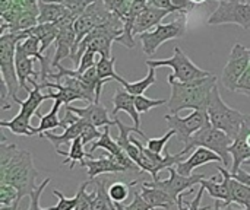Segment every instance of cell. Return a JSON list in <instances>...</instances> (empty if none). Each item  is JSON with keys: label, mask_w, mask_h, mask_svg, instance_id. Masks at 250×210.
I'll list each match as a JSON object with an SVG mask.
<instances>
[{"label": "cell", "mask_w": 250, "mask_h": 210, "mask_svg": "<svg viewBox=\"0 0 250 210\" xmlns=\"http://www.w3.org/2000/svg\"><path fill=\"white\" fill-rule=\"evenodd\" d=\"M38 171L35 170L32 155L28 151L19 149L13 143H7L1 134L0 142V183L13 186L19 193V200L29 196L38 186L35 180Z\"/></svg>", "instance_id": "6da1fadb"}, {"label": "cell", "mask_w": 250, "mask_h": 210, "mask_svg": "<svg viewBox=\"0 0 250 210\" xmlns=\"http://www.w3.org/2000/svg\"><path fill=\"white\" fill-rule=\"evenodd\" d=\"M171 86V95L167 101L170 114H179L183 110H207L212 89L218 85L217 76L209 75L192 82H179L171 75L167 77Z\"/></svg>", "instance_id": "7a4b0ae2"}, {"label": "cell", "mask_w": 250, "mask_h": 210, "mask_svg": "<svg viewBox=\"0 0 250 210\" xmlns=\"http://www.w3.org/2000/svg\"><path fill=\"white\" fill-rule=\"evenodd\" d=\"M47 99H48L47 94H41L40 83L34 85L26 99L22 101L18 96L13 98V102L19 105V113L12 120H1L0 127L9 129L10 133L16 136H28V137L35 136L37 127L31 126V118L34 117V114H38L40 105L42 104V101H47Z\"/></svg>", "instance_id": "3957f363"}, {"label": "cell", "mask_w": 250, "mask_h": 210, "mask_svg": "<svg viewBox=\"0 0 250 210\" xmlns=\"http://www.w3.org/2000/svg\"><path fill=\"white\" fill-rule=\"evenodd\" d=\"M207 111H208L211 124L215 129L223 130L233 140L239 136L240 129H242L243 123L248 120V115H249V114H243L239 110H234V108L229 107L221 98L218 85L211 92Z\"/></svg>", "instance_id": "277c9868"}, {"label": "cell", "mask_w": 250, "mask_h": 210, "mask_svg": "<svg viewBox=\"0 0 250 210\" xmlns=\"http://www.w3.org/2000/svg\"><path fill=\"white\" fill-rule=\"evenodd\" d=\"M29 37L28 31L21 32H6L0 35V72H1V82L6 85L9 91V96L13 99L18 96L19 91V80L16 75V66H15V56H16V47L21 41L26 39Z\"/></svg>", "instance_id": "5b68a950"}, {"label": "cell", "mask_w": 250, "mask_h": 210, "mask_svg": "<svg viewBox=\"0 0 250 210\" xmlns=\"http://www.w3.org/2000/svg\"><path fill=\"white\" fill-rule=\"evenodd\" d=\"M233 139L226 134L223 130L215 129L211 123L205 126L202 130H199L196 134L190 137V140L185 145V148L180 151L182 155H186L190 151H195L196 148H207L212 152H215L223 159V167H230V152L229 148L231 146Z\"/></svg>", "instance_id": "8992f818"}, {"label": "cell", "mask_w": 250, "mask_h": 210, "mask_svg": "<svg viewBox=\"0 0 250 210\" xmlns=\"http://www.w3.org/2000/svg\"><path fill=\"white\" fill-rule=\"evenodd\" d=\"M186 34V16H180L179 19L170 22V23H161L155 26V29L144 32L139 37V41L142 44V51L152 57L157 50L170 39L183 38Z\"/></svg>", "instance_id": "52a82bcc"}, {"label": "cell", "mask_w": 250, "mask_h": 210, "mask_svg": "<svg viewBox=\"0 0 250 210\" xmlns=\"http://www.w3.org/2000/svg\"><path fill=\"white\" fill-rule=\"evenodd\" d=\"M146 66L148 67H161V66H166V67H171L173 73L171 76L179 80V82H192V80H196V79H202V77H207L209 76L211 73L207 72V70H202L201 67H198L183 51L180 47H174V54L173 57L170 58H166V60H146Z\"/></svg>", "instance_id": "ba28073f"}, {"label": "cell", "mask_w": 250, "mask_h": 210, "mask_svg": "<svg viewBox=\"0 0 250 210\" xmlns=\"http://www.w3.org/2000/svg\"><path fill=\"white\" fill-rule=\"evenodd\" d=\"M209 25H237L250 29V1L221 0L217 9L208 18Z\"/></svg>", "instance_id": "9c48e42d"}, {"label": "cell", "mask_w": 250, "mask_h": 210, "mask_svg": "<svg viewBox=\"0 0 250 210\" xmlns=\"http://www.w3.org/2000/svg\"><path fill=\"white\" fill-rule=\"evenodd\" d=\"M164 120L168 126V130H173L177 139L185 145L190 140L193 134H196L199 130H202L205 126L211 123L207 110L192 111V114H189L185 118L179 117L177 114H167L164 115Z\"/></svg>", "instance_id": "30bf717a"}, {"label": "cell", "mask_w": 250, "mask_h": 210, "mask_svg": "<svg viewBox=\"0 0 250 210\" xmlns=\"http://www.w3.org/2000/svg\"><path fill=\"white\" fill-rule=\"evenodd\" d=\"M249 48L243 47L240 42H236L231 48L227 64L223 69V75H221L223 86L230 92H236V86L240 77L243 76V73L246 72V69L249 67Z\"/></svg>", "instance_id": "8fae6325"}, {"label": "cell", "mask_w": 250, "mask_h": 210, "mask_svg": "<svg viewBox=\"0 0 250 210\" xmlns=\"http://www.w3.org/2000/svg\"><path fill=\"white\" fill-rule=\"evenodd\" d=\"M75 20L73 15H69L63 20L57 22L59 34L56 39V53L51 60V67L57 69L63 58L72 57L75 44H76V32H75Z\"/></svg>", "instance_id": "7c38bea8"}, {"label": "cell", "mask_w": 250, "mask_h": 210, "mask_svg": "<svg viewBox=\"0 0 250 210\" xmlns=\"http://www.w3.org/2000/svg\"><path fill=\"white\" fill-rule=\"evenodd\" d=\"M168 172H170L168 180L152 181L151 184H152L154 187H158V189L164 190V191H166L173 200H176V202H177V199H179L183 193L193 190V187H195L196 184H201L202 180L208 178L207 174H192V175H189V177L182 175V174L177 172V170H176L174 167L170 168Z\"/></svg>", "instance_id": "4fadbf2b"}, {"label": "cell", "mask_w": 250, "mask_h": 210, "mask_svg": "<svg viewBox=\"0 0 250 210\" xmlns=\"http://www.w3.org/2000/svg\"><path fill=\"white\" fill-rule=\"evenodd\" d=\"M98 149H103V151L108 152L110 155H113V156L117 159V162H119L120 165H123L127 171H141V168H139V167L127 156V153L119 146V143L116 142V139L111 137V134H110V127H104V132H103L101 137L89 148V153H92V152H95V151H98ZM141 172H142V171H141Z\"/></svg>", "instance_id": "5bb4252c"}, {"label": "cell", "mask_w": 250, "mask_h": 210, "mask_svg": "<svg viewBox=\"0 0 250 210\" xmlns=\"http://www.w3.org/2000/svg\"><path fill=\"white\" fill-rule=\"evenodd\" d=\"M67 111L75 113L79 118L88 121L89 124H92L94 127H111L116 126V120H111L108 117V113L105 110L104 105H101V102H91L86 107L78 108L73 105H66Z\"/></svg>", "instance_id": "9a60e30c"}, {"label": "cell", "mask_w": 250, "mask_h": 210, "mask_svg": "<svg viewBox=\"0 0 250 210\" xmlns=\"http://www.w3.org/2000/svg\"><path fill=\"white\" fill-rule=\"evenodd\" d=\"M81 167L86 168L89 181L98 178L103 174H117V172H126L127 170L117 162V159L110 155L108 152H103V156L100 159H89L83 161Z\"/></svg>", "instance_id": "2e32d148"}, {"label": "cell", "mask_w": 250, "mask_h": 210, "mask_svg": "<svg viewBox=\"0 0 250 210\" xmlns=\"http://www.w3.org/2000/svg\"><path fill=\"white\" fill-rule=\"evenodd\" d=\"M218 172L221 174V181H218L220 175L211 177V178H205L201 181V186L205 187V191H208V194L215 199L223 202L224 206H230V171H227V168L218 167L217 168Z\"/></svg>", "instance_id": "e0dca14e"}, {"label": "cell", "mask_w": 250, "mask_h": 210, "mask_svg": "<svg viewBox=\"0 0 250 210\" xmlns=\"http://www.w3.org/2000/svg\"><path fill=\"white\" fill-rule=\"evenodd\" d=\"M214 162L215 164H223V159L215 152H212V151H209L207 148H196L186 161H182L174 168L177 170L179 174L189 177V175H192L195 168L204 167L207 164H214Z\"/></svg>", "instance_id": "ac0fdd59"}, {"label": "cell", "mask_w": 250, "mask_h": 210, "mask_svg": "<svg viewBox=\"0 0 250 210\" xmlns=\"http://www.w3.org/2000/svg\"><path fill=\"white\" fill-rule=\"evenodd\" d=\"M15 66H16V75H18V80H19V86L29 94L31 89L28 86V82L34 86L37 85L40 80V72L34 70V58L28 57L26 54H23L21 50L16 48V56H15Z\"/></svg>", "instance_id": "d6986e66"}, {"label": "cell", "mask_w": 250, "mask_h": 210, "mask_svg": "<svg viewBox=\"0 0 250 210\" xmlns=\"http://www.w3.org/2000/svg\"><path fill=\"white\" fill-rule=\"evenodd\" d=\"M170 13H173L171 10H166V9H157L152 6H146V9L138 16L135 26H133V35H141L144 32H148L149 29H152L154 26L161 25L160 22L168 16Z\"/></svg>", "instance_id": "ffe728a7"}, {"label": "cell", "mask_w": 250, "mask_h": 210, "mask_svg": "<svg viewBox=\"0 0 250 210\" xmlns=\"http://www.w3.org/2000/svg\"><path fill=\"white\" fill-rule=\"evenodd\" d=\"M125 111L130 115V118L135 123V127L141 129V118L139 113L135 105V96L130 95L126 89H117L114 96H113V110H111V117L116 118L117 113Z\"/></svg>", "instance_id": "44dd1931"}, {"label": "cell", "mask_w": 250, "mask_h": 210, "mask_svg": "<svg viewBox=\"0 0 250 210\" xmlns=\"http://www.w3.org/2000/svg\"><path fill=\"white\" fill-rule=\"evenodd\" d=\"M88 124H89L88 121H85V120L81 118V120L76 121L75 124L67 126L62 134H54V133L45 132V133H42L40 137L50 140L51 145H53V146L56 148V151H57L62 145H66V143H67V145H72V142H73L75 139L82 137V133H83V130H85V127H86Z\"/></svg>", "instance_id": "7402d4cb"}, {"label": "cell", "mask_w": 250, "mask_h": 210, "mask_svg": "<svg viewBox=\"0 0 250 210\" xmlns=\"http://www.w3.org/2000/svg\"><path fill=\"white\" fill-rule=\"evenodd\" d=\"M141 196L145 199V202L148 205H151L154 209H170L171 206H174L177 202L173 200L164 190L154 187L151 183L144 181L142 187H141Z\"/></svg>", "instance_id": "603a6c76"}, {"label": "cell", "mask_w": 250, "mask_h": 210, "mask_svg": "<svg viewBox=\"0 0 250 210\" xmlns=\"http://www.w3.org/2000/svg\"><path fill=\"white\" fill-rule=\"evenodd\" d=\"M38 10V23H57L70 15V12L63 4L48 0H40Z\"/></svg>", "instance_id": "cb8c5ba5"}, {"label": "cell", "mask_w": 250, "mask_h": 210, "mask_svg": "<svg viewBox=\"0 0 250 210\" xmlns=\"http://www.w3.org/2000/svg\"><path fill=\"white\" fill-rule=\"evenodd\" d=\"M28 34L32 37H37L41 42V53L48 50V47L56 42L57 34H59V26L57 23H38L37 26L28 29Z\"/></svg>", "instance_id": "d4e9b609"}, {"label": "cell", "mask_w": 250, "mask_h": 210, "mask_svg": "<svg viewBox=\"0 0 250 210\" xmlns=\"http://www.w3.org/2000/svg\"><path fill=\"white\" fill-rule=\"evenodd\" d=\"M117 82H119V83L123 86V89H126L130 95L139 96V95H144L145 91L157 82V69H155V67H148V75H146L144 79H141V80L127 82V80H125L123 77H120Z\"/></svg>", "instance_id": "484cf974"}, {"label": "cell", "mask_w": 250, "mask_h": 210, "mask_svg": "<svg viewBox=\"0 0 250 210\" xmlns=\"http://www.w3.org/2000/svg\"><path fill=\"white\" fill-rule=\"evenodd\" d=\"M60 105H63V102L60 99H54V104L50 110V113H47L45 115L42 114H37L40 117V124L38 127L35 129L37 130V134L41 136L42 133L45 132H50V130H54L57 127H62V120L59 118V110H60Z\"/></svg>", "instance_id": "4316f807"}, {"label": "cell", "mask_w": 250, "mask_h": 210, "mask_svg": "<svg viewBox=\"0 0 250 210\" xmlns=\"http://www.w3.org/2000/svg\"><path fill=\"white\" fill-rule=\"evenodd\" d=\"M83 146H85V145H83L82 139H81V137H78V139H75V140L72 142L70 149H69L67 152H63V151L57 149V151H56V153H57V155L64 156L63 164H64V165H67V164L70 162V170H72V168H73V165H75L76 162L82 164L86 158H88V159H92V153L85 152V151H83Z\"/></svg>", "instance_id": "83f0119b"}, {"label": "cell", "mask_w": 250, "mask_h": 210, "mask_svg": "<svg viewBox=\"0 0 250 210\" xmlns=\"http://www.w3.org/2000/svg\"><path fill=\"white\" fill-rule=\"evenodd\" d=\"M230 203L242 205L245 210H250V187L231 178L230 174Z\"/></svg>", "instance_id": "f1b7e54d"}, {"label": "cell", "mask_w": 250, "mask_h": 210, "mask_svg": "<svg viewBox=\"0 0 250 210\" xmlns=\"http://www.w3.org/2000/svg\"><path fill=\"white\" fill-rule=\"evenodd\" d=\"M114 64H116V57H100L95 67H97V73H98V79L103 85H105L107 82H110L111 79L119 80L122 76L119 73H116L114 70Z\"/></svg>", "instance_id": "f546056e"}, {"label": "cell", "mask_w": 250, "mask_h": 210, "mask_svg": "<svg viewBox=\"0 0 250 210\" xmlns=\"http://www.w3.org/2000/svg\"><path fill=\"white\" fill-rule=\"evenodd\" d=\"M139 181H132L129 184H125V183H113L110 187H108V196L111 199L113 203H125V200L127 199L129 196V190L130 187L136 186Z\"/></svg>", "instance_id": "4dcf8cb0"}, {"label": "cell", "mask_w": 250, "mask_h": 210, "mask_svg": "<svg viewBox=\"0 0 250 210\" xmlns=\"http://www.w3.org/2000/svg\"><path fill=\"white\" fill-rule=\"evenodd\" d=\"M91 181H86L79 186L78 193H76V208L75 210H91L92 202L97 196V191L94 190L92 193H86V187L89 186Z\"/></svg>", "instance_id": "1f68e13d"}, {"label": "cell", "mask_w": 250, "mask_h": 210, "mask_svg": "<svg viewBox=\"0 0 250 210\" xmlns=\"http://www.w3.org/2000/svg\"><path fill=\"white\" fill-rule=\"evenodd\" d=\"M48 1H56V3L63 4L70 12V15H73L78 19L97 0H48Z\"/></svg>", "instance_id": "d6a6232c"}, {"label": "cell", "mask_w": 250, "mask_h": 210, "mask_svg": "<svg viewBox=\"0 0 250 210\" xmlns=\"http://www.w3.org/2000/svg\"><path fill=\"white\" fill-rule=\"evenodd\" d=\"M103 1H104L105 7L111 13L120 16L123 19V22H125V18L127 16L132 4L135 3V0H103Z\"/></svg>", "instance_id": "836d02e7"}, {"label": "cell", "mask_w": 250, "mask_h": 210, "mask_svg": "<svg viewBox=\"0 0 250 210\" xmlns=\"http://www.w3.org/2000/svg\"><path fill=\"white\" fill-rule=\"evenodd\" d=\"M19 202L18 190L6 183H0V205L1 206H12Z\"/></svg>", "instance_id": "e575fe53"}, {"label": "cell", "mask_w": 250, "mask_h": 210, "mask_svg": "<svg viewBox=\"0 0 250 210\" xmlns=\"http://www.w3.org/2000/svg\"><path fill=\"white\" fill-rule=\"evenodd\" d=\"M135 105H136V110L139 114H145L152 108L167 105V101L166 99H151L144 95H139V96H135Z\"/></svg>", "instance_id": "d590c367"}, {"label": "cell", "mask_w": 250, "mask_h": 210, "mask_svg": "<svg viewBox=\"0 0 250 210\" xmlns=\"http://www.w3.org/2000/svg\"><path fill=\"white\" fill-rule=\"evenodd\" d=\"M174 134H176V133H174L173 130H168V132H166L164 136H161V137H158V139H148L146 148H148L151 152L157 153V155H163V152H164L166 148H167L168 140H170Z\"/></svg>", "instance_id": "8d00e7d4"}, {"label": "cell", "mask_w": 250, "mask_h": 210, "mask_svg": "<svg viewBox=\"0 0 250 210\" xmlns=\"http://www.w3.org/2000/svg\"><path fill=\"white\" fill-rule=\"evenodd\" d=\"M101 56L100 54H97V53H94L92 50H86L85 53H83V56L81 57V61H79V66L75 69L79 75H83L86 70H89V69H92V67H95V64H97V61H98V58H100Z\"/></svg>", "instance_id": "74e56055"}, {"label": "cell", "mask_w": 250, "mask_h": 210, "mask_svg": "<svg viewBox=\"0 0 250 210\" xmlns=\"http://www.w3.org/2000/svg\"><path fill=\"white\" fill-rule=\"evenodd\" d=\"M53 194L59 199V203L53 208H45L42 210H75L76 208V196L75 197H66L62 191L59 190H54Z\"/></svg>", "instance_id": "f35d334b"}, {"label": "cell", "mask_w": 250, "mask_h": 210, "mask_svg": "<svg viewBox=\"0 0 250 210\" xmlns=\"http://www.w3.org/2000/svg\"><path fill=\"white\" fill-rule=\"evenodd\" d=\"M50 181H51V178L50 177H47L28 197H29V205H28V210H42L40 208V199H41V194H42V191H44V189L50 184Z\"/></svg>", "instance_id": "ab89813d"}, {"label": "cell", "mask_w": 250, "mask_h": 210, "mask_svg": "<svg viewBox=\"0 0 250 210\" xmlns=\"http://www.w3.org/2000/svg\"><path fill=\"white\" fill-rule=\"evenodd\" d=\"M126 210H154V208L145 202V199L141 196V193L135 191L133 200L130 205H126Z\"/></svg>", "instance_id": "60d3db41"}, {"label": "cell", "mask_w": 250, "mask_h": 210, "mask_svg": "<svg viewBox=\"0 0 250 210\" xmlns=\"http://www.w3.org/2000/svg\"><path fill=\"white\" fill-rule=\"evenodd\" d=\"M171 6H173L174 12L180 13V16H186L193 9L195 4L190 0H171Z\"/></svg>", "instance_id": "b9f144b4"}, {"label": "cell", "mask_w": 250, "mask_h": 210, "mask_svg": "<svg viewBox=\"0 0 250 210\" xmlns=\"http://www.w3.org/2000/svg\"><path fill=\"white\" fill-rule=\"evenodd\" d=\"M236 92L239 94H246L250 96V64L246 69V72L243 73V76L240 77L237 86H236Z\"/></svg>", "instance_id": "7bdbcfd3"}, {"label": "cell", "mask_w": 250, "mask_h": 210, "mask_svg": "<svg viewBox=\"0 0 250 210\" xmlns=\"http://www.w3.org/2000/svg\"><path fill=\"white\" fill-rule=\"evenodd\" d=\"M204 193H205V187L201 186L199 193L196 194V197L190 203H188V210H209V208H201V200L204 197Z\"/></svg>", "instance_id": "ee69618b"}, {"label": "cell", "mask_w": 250, "mask_h": 210, "mask_svg": "<svg viewBox=\"0 0 250 210\" xmlns=\"http://www.w3.org/2000/svg\"><path fill=\"white\" fill-rule=\"evenodd\" d=\"M148 6L174 12V9H173V6H171V0H148Z\"/></svg>", "instance_id": "f6af8a7d"}, {"label": "cell", "mask_w": 250, "mask_h": 210, "mask_svg": "<svg viewBox=\"0 0 250 210\" xmlns=\"http://www.w3.org/2000/svg\"><path fill=\"white\" fill-rule=\"evenodd\" d=\"M230 174H231V172H230ZM231 178H234V180L240 181L242 184H246V186H249L250 187V172H246V171L240 170L239 172L231 174Z\"/></svg>", "instance_id": "bcb514c9"}, {"label": "cell", "mask_w": 250, "mask_h": 210, "mask_svg": "<svg viewBox=\"0 0 250 210\" xmlns=\"http://www.w3.org/2000/svg\"><path fill=\"white\" fill-rule=\"evenodd\" d=\"M214 210H245V209H237V208H234L233 205H230V206H221V202L220 200H215V203H214Z\"/></svg>", "instance_id": "7dc6e473"}, {"label": "cell", "mask_w": 250, "mask_h": 210, "mask_svg": "<svg viewBox=\"0 0 250 210\" xmlns=\"http://www.w3.org/2000/svg\"><path fill=\"white\" fill-rule=\"evenodd\" d=\"M0 210H25L22 209V200H19V202H16L15 205H12V206H1ZM28 210V208H26Z\"/></svg>", "instance_id": "c3c4849f"}, {"label": "cell", "mask_w": 250, "mask_h": 210, "mask_svg": "<svg viewBox=\"0 0 250 210\" xmlns=\"http://www.w3.org/2000/svg\"><path fill=\"white\" fill-rule=\"evenodd\" d=\"M193 4H201V3H205V1H208V0H190Z\"/></svg>", "instance_id": "681fc988"}, {"label": "cell", "mask_w": 250, "mask_h": 210, "mask_svg": "<svg viewBox=\"0 0 250 210\" xmlns=\"http://www.w3.org/2000/svg\"><path fill=\"white\" fill-rule=\"evenodd\" d=\"M104 210H113V206H111V208H107V209H104Z\"/></svg>", "instance_id": "f907efd6"}, {"label": "cell", "mask_w": 250, "mask_h": 210, "mask_svg": "<svg viewBox=\"0 0 250 210\" xmlns=\"http://www.w3.org/2000/svg\"><path fill=\"white\" fill-rule=\"evenodd\" d=\"M217 1H221V0H217ZM246 1H250V0H246Z\"/></svg>", "instance_id": "816d5d0a"}, {"label": "cell", "mask_w": 250, "mask_h": 210, "mask_svg": "<svg viewBox=\"0 0 250 210\" xmlns=\"http://www.w3.org/2000/svg\"><path fill=\"white\" fill-rule=\"evenodd\" d=\"M249 54H250V48H249Z\"/></svg>", "instance_id": "f5cc1de1"}]
</instances>
